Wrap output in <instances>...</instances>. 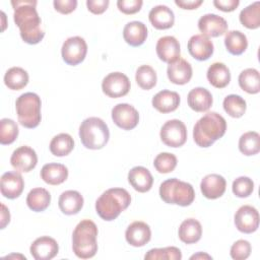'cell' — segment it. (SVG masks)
<instances>
[{"label": "cell", "mask_w": 260, "mask_h": 260, "mask_svg": "<svg viewBox=\"0 0 260 260\" xmlns=\"http://www.w3.org/2000/svg\"><path fill=\"white\" fill-rule=\"evenodd\" d=\"M41 99L35 92L20 94L15 102L18 122L25 128H36L42 119Z\"/></svg>", "instance_id": "7"}, {"label": "cell", "mask_w": 260, "mask_h": 260, "mask_svg": "<svg viewBox=\"0 0 260 260\" xmlns=\"http://www.w3.org/2000/svg\"><path fill=\"white\" fill-rule=\"evenodd\" d=\"M87 53V45L83 38L75 36L68 38L62 45V58L68 65L75 66L81 63Z\"/></svg>", "instance_id": "9"}, {"label": "cell", "mask_w": 260, "mask_h": 260, "mask_svg": "<svg viewBox=\"0 0 260 260\" xmlns=\"http://www.w3.org/2000/svg\"><path fill=\"white\" fill-rule=\"evenodd\" d=\"M131 203V196L124 188H111L105 191L95 201V210L101 218L107 221L116 219Z\"/></svg>", "instance_id": "3"}, {"label": "cell", "mask_w": 260, "mask_h": 260, "mask_svg": "<svg viewBox=\"0 0 260 260\" xmlns=\"http://www.w3.org/2000/svg\"><path fill=\"white\" fill-rule=\"evenodd\" d=\"M67 177L68 169L62 164H46L41 170V178L49 185H59L65 182Z\"/></svg>", "instance_id": "29"}, {"label": "cell", "mask_w": 260, "mask_h": 260, "mask_svg": "<svg viewBox=\"0 0 260 260\" xmlns=\"http://www.w3.org/2000/svg\"><path fill=\"white\" fill-rule=\"evenodd\" d=\"M240 87L248 93L254 94L260 91V76L255 68H247L243 70L238 78Z\"/></svg>", "instance_id": "33"}, {"label": "cell", "mask_w": 260, "mask_h": 260, "mask_svg": "<svg viewBox=\"0 0 260 260\" xmlns=\"http://www.w3.org/2000/svg\"><path fill=\"white\" fill-rule=\"evenodd\" d=\"M58 205L64 214L73 215L81 210L83 206V197L78 191L67 190L60 195Z\"/></svg>", "instance_id": "27"}, {"label": "cell", "mask_w": 260, "mask_h": 260, "mask_svg": "<svg viewBox=\"0 0 260 260\" xmlns=\"http://www.w3.org/2000/svg\"><path fill=\"white\" fill-rule=\"evenodd\" d=\"M204 258H206V259H212L211 256H209L208 254L202 253V252H199V253H197V254H194L193 256L190 257V259H204Z\"/></svg>", "instance_id": "51"}, {"label": "cell", "mask_w": 260, "mask_h": 260, "mask_svg": "<svg viewBox=\"0 0 260 260\" xmlns=\"http://www.w3.org/2000/svg\"><path fill=\"white\" fill-rule=\"evenodd\" d=\"M24 188V182L19 172H6L1 176V194L8 199H15L20 196Z\"/></svg>", "instance_id": "16"}, {"label": "cell", "mask_w": 260, "mask_h": 260, "mask_svg": "<svg viewBox=\"0 0 260 260\" xmlns=\"http://www.w3.org/2000/svg\"><path fill=\"white\" fill-rule=\"evenodd\" d=\"M198 28L203 36L215 38L226 32L228 22L223 17L217 14L207 13L199 18Z\"/></svg>", "instance_id": "14"}, {"label": "cell", "mask_w": 260, "mask_h": 260, "mask_svg": "<svg viewBox=\"0 0 260 260\" xmlns=\"http://www.w3.org/2000/svg\"><path fill=\"white\" fill-rule=\"evenodd\" d=\"M241 23L250 29H255L260 26V2L256 1L240 12Z\"/></svg>", "instance_id": "36"}, {"label": "cell", "mask_w": 260, "mask_h": 260, "mask_svg": "<svg viewBox=\"0 0 260 260\" xmlns=\"http://www.w3.org/2000/svg\"><path fill=\"white\" fill-rule=\"evenodd\" d=\"M29 251L36 260H50L58 254L59 246L55 239L43 236L32 242Z\"/></svg>", "instance_id": "15"}, {"label": "cell", "mask_w": 260, "mask_h": 260, "mask_svg": "<svg viewBox=\"0 0 260 260\" xmlns=\"http://www.w3.org/2000/svg\"><path fill=\"white\" fill-rule=\"evenodd\" d=\"M98 226L90 219H83L75 226L72 234V249L81 259H88L98 251Z\"/></svg>", "instance_id": "4"}, {"label": "cell", "mask_w": 260, "mask_h": 260, "mask_svg": "<svg viewBox=\"0 0 260 260\" xmlns=\"http://www.w3.org/2000/svg\"><path fill=\"white\" fill-rule=\"evenodd\" d=\"M206 77L209 83L214 87L223 88L231 81V72L228 66L223 63L214 62L208 67Z\"/></svg>", "instance_id": "30"}, {"label": "cell", "mask_w": 260, "mask_h": 260, "mask_svg": "<svg viewBox=\"0 0 260 260\" xmlns=\"http://www.w3.org/2000/svg\"><path fill=\"white\" fill-rule=\"evenodd\" d=\"M123 38L132 47L141 46L147 38V27L141 21H130L123 28Z\"/></svg>", "instance_id": "26"}, {"label": "cell", "mask_w": 260, "mask_h": 260, "mask_svg": "<svg viewBox=\"0 0 260 260\" xmlns=\"http://www.w3.org/2000/svg\"><path fill=\"white\" fill-rule=\"evenodd\" d=\"M224 111L233 118H240L246 112V102L238 94H229L224 98L222 103Z\"/></svg>", "instance_id": "38"}, {"label": "cell", "mask_w": 260, "mask_h": 260, "mask_svg": "<svg viewBox=\"0 0 260 260\" xmlns=\"http://www.w3.org/2000/svg\"><path fill=\"white\" fill-rule=\"evenodd\" d=\"M79 137L84 147L101 149L108 143L110 131L108 125L101 118L89 117L81 122Z\"/></svg>", "instance_id": "5"}, {"label": "cell", "mask_w": 260, "mask_h": 260, "mask_svg": "<svg viewBox=\"0 0 260 260\" xmlns=\"http://www.w3.org/2000/svg\"><path fill=\"white\" fill-rule=\"evenodd\" d=\"M167 74L171 82L179 85L186 84L192 77V66L188 61L179 57L168 65Z\"/></svg>", "instance_id": "20"}, {"label": "cell", "mask_w": 260, "mask_h": 260, "mask_svg": "<svg viewBox=\"0 0 260 260\" xmlns=\"http://www.w3.org/2000/svg\"><path fill=\"white\" fill-rule=\"evenodd\" d=\"M18 136V126L12 120L3 118L0 121V143L3 145L11 144Z\"/></svg>", "instance_id": "41"}, {"label": "cell", "mask_w": 260, "mask_h": 260, "mask_svg": "<svg viewBox=\"0 0 260 260\" xmlns=\"http://www.w3.org/2000/svg\"><path fill=\"white\" fill-rule=\"evenodd\" d=\"M212 41L203 35H194L188 41V51L190 55L198 61H205L213 54Z\"/></svg>", "instance_id": "17"}, {"label": "cell", "mask_w": 260, "mask_h": 260, "mask_svg": "<svg viewBox=\"0 0 260 260\" xmlns=\"http://www.w3.org/2000/svg\"><path fill=\"white\" fill-rule=\"evenodd\" d=\"M125 238L128 244L133 247H142L150 241L151 231L144 221H133L128 225L125 232Z\"/></svg>", "instance_id": "19"}, {"label": "cell", "mask_w": 260, "mask_h": 260, "mask_svg": "<svg viewBox=\"0 0 260 260\" xmlns=\"http://www.w3.org/2000/svg\"><path fill=\"white\" fill-rule=\"evenodd\" d=\"M226 187L225 179L218 174L206 175L201 183L200 189L204 197L208 199H216L223 195Z\"/></svg>", "instance_id": "21"}, {"label": "cell", "mask_w": 260, "mask_h": 260, "mask_svg": "<svg viewBox=\"0 0 260 260\" xmlns=\"http://www.w3.org/2000/svg\"><path fill=\"white\" fill-rule=\"evenodd\" d=\"M1 229H4L10 221V213L8 208L3 203H1Z\"/></svg>", "instance_id": "50"}, {"label": "cell", "mask_w": 260, "mask_h": 260, "mask_svg": "<svg viewBox=\"0 0 260 260\" xmlns=\"http://www.w3.org/2000/svg\"><path fill=\"white\" fill-rule=\"evenodd\" d=\"M130 80L122 72L109 73L102 81L103 92L113 99L126 95L130 90Z\"/></svg>", "instance_id": "10"}, {"label": "cell", "mask_w": 260, "mask_h": 260, "mask_svg": "<svg viewBox=\"0 0 260 260\" xmlns=\"http://www.w3.org/2000/svg\"><path fill=\"white\" fill-rule=\"evenodd\" d=\"M145 260H180L182 253L177 247L150 249L144 256Z\"/></svg>", "instance_id": "40"}, {"label": "cell", "mask_w": 260, "mask_h": 260, "mask_svg": "<svg viewBox=\"0 0 260 260\" xmlns=\"http://www.w3.org/2000/svg\"><path fill=\"white\" fill-rule=\"evenodd\" d=\"M49 147L55 156H65L74 148V140L68 133H60L52 138Z\"/></svg>", "instance_id": "35"}, {"label": "cell", "mask_w": 260, "mask_h": 260, "mask_svg": "<svg viewBox=\"0 0 260 260\" xmlns=\"http://www.w3.org/2000/svg\"><path fill=\"white\" fill-rule=\"evenodd\" d=\"M28 82V74L21 67H11L4 75L5 85L12 90H19L23 88Z\"/></svg>", "instance_id": "34"}, {"label": "cell", "mask_w": 260, "mask_h": 260, "mask_svg": "<svg viewBox=\"0 0 260 260\" xmlns=\"http://www.w3.org/2000/svg\"><path fill=\"white\" fill-rule=\"evenodd\" d=\"M53 5L58 12L63 14H68L75 10L77 6V1L76 0H54Z\"/></svg>", "instance_id": "46"}, {"label": "cell", "mask_w": 260, "mask_h": 260, "mask_svg": "<svg viewBox=\"0 0 260 260\" xmlns=\"http://www.w3.org/2000/svg\"><path fill=\"white\" fill-rule=\"evenodd\" d=\"M236 228L244 234H252L259 226V212L251 205L241 206L235 213Z\"/></svg>", "instance_id": "12"}, {"label": "cell", "mask_w": 260, "mask_h": 260, "mask_svg": "<svg viewBox=\"0 0 260 260\" xmlns=\"http://www.w3.org/2000/svg\"><path fill=\"white\" fill-rule=\"evenodd\" d=\"M109 3V0H87L86 6L90 12L94 14H101L107 10Z\"/></svg>", "instance_id": "47"}, {"label": "cell", "mask_w": 260, "mask_h": 260, "mask_svg": "<svg viewBox=\"0 0 260 260\" xmlns=\"http://www.w3.org/2000/svg\"><path fill=\"white\" fill-rule=\"evenodd\" d=\"M112 119L118 127L124 130H131L137 126L139 114L133 106L122 103L112 109Z\"/></svg>", "instance_id": "11"}, {"label": "cell", "mask_w": 260, "mask_h": 260, "mask_svg": "<svg viewBox=\"0 0 260 260\" xmlns=\"http://www.w3.org/2000/svg\"><path fill=\"white\" fill-rule=\"evenodd\" d=\"M10 162L17 172L27 173L36 168L38 164V156L31 147L22 145L12 152Z\"/></svg>", "instance_id": "13"}, {"label": "cell", "mask_w": 260, "mask_h": 260, "mask_svg": "<svg viewBox=\"0 0 260 260\" xmlns=\"http://www.w3.org/2000/svg\"><path fill=\"white\" fill-rule=\"evenodd\" d=\"M178 235L179 239L185 244L197 243L202 236L201 223L195 218H187L180 224Z\"/></svg>", "instance_id": "28"}, {"label": "cell", "mask_w": 260, "mask_h": 260, "mask_svg": "<svg viewBox=\"0 0 260 260\" xmlns=\"http://www.w3.org/2000/svg\"><path fill=\"white\" fill-rule=\"evenodd\" d=\"M159 196L166 203L188 206L194 201L195 192L191 184L172 178L160 184Z\"/></svg>", "instance_id": "6"}, {"label": "cell", "mask_w": 260, "mask_h": 260, "mask_svg": "<svg viewBox=\"0 0 260 260\" xmlns=\"http://www.w3.org/2000/svg\"><path fill=\"white\" fill-rule=\"evenodd\" d=\"M153 166L158 173L167 174L175 170L177 166V157L170 152H160L153 160Z\"/></svg>", "instance_id": "42"}, {"label": "cell", "mask_w": 260, "mask_h": 260, "mask_svg": "<svg viewBox=\"0 0 260 260\" xmlns=\"http://www.w3.org/2000/svg\"><path fill=\"white\" fill-rule=\"evenodd\" d=\"M175 3L183 9L192 10L198 8L203 3V0H175Z\"/></svg>", "instance_id": "49"}, {"label": "cell", "mask_w": 260, "mask_h": 260, "mask_svg": "<svg viewBox=\"0 0 260 260\" xmlns=\"http://www.w3.org/2000/svg\"><path fill=\"white\" fill-rule=\"evenodd\" d=\"M14 9L13 19L19 28L21 39L29 44L36 45L40 43L44 36L42 28V20L36 9V0H16L11 1Z\"/></svg>", "instance_id": "1"}, {"label": "cell", "mask_w": 260, "mask_h": 260, "mask_svg": "<svg viewBox=\"0 0 260 260\" xmlns=\"http://www.w3.org/2000/svg\"><path fill=\"white\" fill-rule=\"evenodd\" d=\"M128 182L136 191L144 193L151 189L153 178L146 168L137 166L129 171Z\"/></svg>", "instance_id": "22"}, {"label": "cell", "mask_w": 260, "mask_h": 260, "mask_svg": "<svg viewBox=\"0 0 260 260\" xmlns=\"http://www.w3.org/2000/svg\"><path fill=\"white\" fill-rule=\"evenodd\" d=\"M239 149L245 155H254L260 150V135L256 131H248L239 139Z\"/></svg>", "instance_id": "37"}, {"label": "cell", "mask_w": 260, "mask_h": 260, "mask_svg": "<svg viewBox=\"0 0 260 260\" xmlns=\"http://www.w3.org/2000/svg\"><path fill=\"white\" fill-rule=\"evenodd\" d=\"M159 136L167 146L180 147L187 140V129L181 120H169L162 125Z\"/></svg>", "instance_id": "8"}, {"label": "cell", "mask_w": 260, "mask_h": 260, "mask_svg": "<svg viewBox=\"0 0 260 260\" xmlns=\"http://www.w3.org/2000/svg\"><path fill=\"white\" fill-rule=\"evenodd\" d=\"M232 190L237 197L246 198L254 191V182L249 177H239L233 182Z\"/></svg>", "instance_id": "43"}, {"label": "cell", "mask_w": 260, "mask_h": 260, "mask_svg": "<svg viewBox=\"0 0 260 260\" xmlns=\"http://www.w3.org/2000/svg\"><path fill=\"white\" fill-rule=\"evenodd\" d=\"M142 0H118L117 6L119 10L125 14H134L141 9Z\"/></svg>", "instance_id": "45"}, {"label": "cell", "mask_w": 260, "mask_h": 260, "mask_svg": "<svg viewBox=\"0 0 260 260\" xmlns=\"http://www.w3.org/2000/svg\"><path fill=\"white\" fill-rule=\"evenodd\" d=\"M224 45L232 55H241L248 47V40L244 32L240 30H230L225 32Z\"/></svg>", "instance_id": "32"}, {"label": "cell", "mask_w": 260, "mask_h": 260, "mask_svg": "<svg viewBox=\"0 0 260 260\" xmlns=\"http://www.w3.org/2000/svg\"><path fill=\"white\" fill-rule=\"evenodd\" d=\"M225 130L224 118L216 112H208L194 125L193 138L198 146L209 147L224 135Z\"/></svg>", "instance_id": "2"}, {"label": "cell", "mask_w": 260, "mask_h": 260, "mask_svg": "<svg viewBox=\"0 0 260 260\" xmlns=\"http://www.w3.org/2000/svg\"><path fill=\"white\" fill-rule=\"evenodd\" d=\"M240 4L239 0H214L213 5L224 12H230L235 10Z\"/></svg>", "instance_id": "48"}, {"label": "cell", "mask_w": 260, "mask_h": 260, "mask_svg": "<svg viewBox=\"0 0 260 260\" xmlns=\"http://www.w3.org/2000/svg\"><path fill=\"white\" fill-rule=\"evenodd\" d=\"M188 106L195 112H206L212 106L213 99L210 91L204 87L191 89L187 96Z\"/></svg>", "instance_id": "24"}, {"label": "cell", "mask_w": 260, "mask_h": 260, "mask_svg": "<svg viewBox=\"0 0 260 260\" xmlns=\"http://www.w3.org/2000/svg\"><path fill=\"white\" fill-rule=\"evenodd\" d=\"M135 80L142 89H150L156 84V72L149 65H141L135 73Z\"/></svg>", "instance_id": "39"}, {"label": "cell", "mask_w": 260, "mask_h": 260, "mask_svg": "<svg viewBox=\"0 0 260 260\" xmlns=\"http://www.w3.org/2000/svg\"><path fill=\"white\" fill-rule=\"evenodd\" d=\"M150 23L156 29H168L174 25L175 15L167 5H156L148 13Z\"/></svg>", "instance_id": "23"}, {"label": "cell", "mask_w": 260, "mask_h": 260, "mask_svg": "<svg viewBox=\"0 0 260 260\" xmlns=\"http://www.w3.org/2000/svg\"><path fill=\"white\" fill-rule=\"evenodd\" d=\"M156 54L158 58L166 62L172 63L180 57V43L173 36H165L158 39L155 46Z\"/></svg>", "instance_id": "18"}, {"label": "cell", "mask_w": 260, "mask_h": 260, "mask_svg": "<svg viewBox=\"0 0 260 260\" xmlns=\"http://www.w3.org/2000/svg\"><path fill=\"white\" fill-rule=\"evenodd\" d=\"M51 202V194L45 188H34L26 196V204L32 211L41 212L48 208Z\"/></svg>", "instance_id": "31"}, {"label": "cell", "mask_w": 260, "mask_h": 260, "mask_svg": "<svg viewBox=\"0 0 260 260\" xmlns=\"http://www.w3.org/2000/svg\"><path fill=\"white\" fill-rule=\"evenodd\" d=\"M251 244L246 240H238L231 247V257L235 260L247 259L251 254Z\"/></svg>", "instance_id": "44"}, {"label": "cell", "mask_w": 260, "mask_h": 260, "mask_svg": "<svg viewBox=\"0 0 260 260\" xmlns=\"http://www.w3.org/2000/svg\"><path fill=\"white\" fill-rule=\"evenodd\" d=\"M151 103L154 109L166 114L177 110L180 105V95L176 91L162 89L152 98Z\"/></svg>", "instance_id": "25"}]
</instances>
